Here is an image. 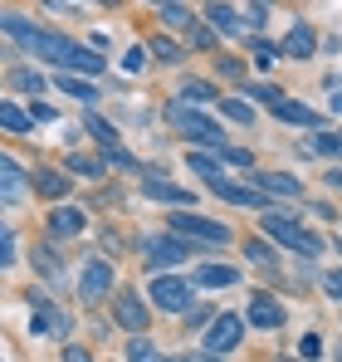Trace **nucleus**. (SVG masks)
Returning a JSON list of instances; mask_svg holds the SVG:
<instances>
[{
	"label": "nucleus",
	"instance_id": "f257e3e1",
	"mask_svg": "<svg viewBox=\"0 0 342 362\" xmlns=\"http://www.w3.org/2000/svg\"><path fill=\"white\" fill-rule=\"evenodd\" d=\"M0 30L20 45V49H30V54H40V59H49L59 74H103V54L98 49H88V45H78V40H69V35H54V30H45V25H35V20H25V15H15V10H0Z\"/></svg>",
	"mask_w": 342,
	"mask_h": 362
},
{
	"label": "nucleus",
	"instance_id": "f03ea898",
	"mask_svg": "<svg viewBox=\"0 0 342 362\" xmlns=\"http://www.w3.org/2000/svg\"><path fill=\"white\" fill-rule=\"evenodd\" d=\"M167 122H171V127H181L191 142H211L216 152H225V127H216V122L206 118V113H196L191 103L171 98V103H167Z\"/></svg>",
	"mask_w": 342,
	"mask_h": 362
},
{
	"label": "nucleus",
	"instance_id": "7ed1b4c3",
	"mask_svg": "<svg viewBox=\"0 0 342 362\" xmlns=\"http://www.w3.org/2000/svg\"><path fill=\"white\" fill-rule=\"evenodd\" d=\"M264 230H269L279 245H288L293 255H303V259H313V255L323 250V240H318V235H308V230H303L298 221H288V216H264Z\"/></svg>",
	"mask_w": 342,
	"mask_h": 362
},
{
	"label": "nucleus",
	"instance_id": "20e7f679",
	"mask_svg": "<svg viewBox=\"0 0 342 362\" xmlns=\"http://www.w3.org/2000/svg\"><path fill=\"white\" fill-rule=\"evenodd\" d=\"M171 235H181V240H206L211 250L216 245H230V226H220V221H206V216H171Z\"/></svg>",
	"mask_w": 342,
	"mask_h": 362
},
{
	"label": "nucleus",
	"instance_id": "39448f33",
	"mask_svg": "<svg viewBox=\"0 0 342 362\" xmlns=\"http://www.w3.org/2000/svg\"><path fill=\"white\" fill-rule=\"evenodd\" d=\"M108 294H113V264L108 259H88L83 274H78V299L88 303V308H98Z\"/></svg>",
	"mask_w": 342,
	"mask_h": 362
},
{
	"label": "nucleus",
	"instance_id": "423d86ee",
	"mask_svg": "<svg viewBox=\"0 0 342 362\" xmlns=\"http://www.w3.org/2000/svg\"><path fill=\"white\" fill-rule=\"evenodd\" d=\"M240 338H244V318H240V313H216V318L206 323V353H211V358L230 353Z\"/></svg>",
	"mask_w": 342,
	"mask_h": 362
},
{
	"label": "nucleus",
	"instance_id": "0eeeda50",
	"mask_svg": "<svg viewBox=\"0 0 342 362\" xmlns=\"http://www.w3.org/2000/svg\"><path fill=\"white\" fill-rule=\"evenodd\" d=\"M147 294L157 308H167V313H186L191 308V284L181 279V274H157L152 284H147Z\"/></svg>",
	"mask_w": 342,
	"mask_h": 362
},
{
	"label": "nucleus",
	"instance_id": "6e6552de",
	"mask_svg": "<svg viewBox=\"0 0 342 362\" xmlns=\"http://www.w3.org/2000/svg\"><path fill=\"white\" fill-rule=\"evenodd\" d=\"M25 196H30V172L0 152V206H20Z\"/></svg>",
	"mask_w": 342,
	"mask_h": 362
},
{
	"label": "nucleus",
	"instance_id": "1a4fd4ad",
	"mask_svg": "<svg viewBox=\"0 0 342 362\" xmlns=\"http://www.w3.org/2000/svg\"><path fill=\"white\" fill-rule=\"evenodd\" d=\"M142 255H147V264H157V269H176L186 255H191V245L181 240V235H152V240H142Z\"/></svg>",
	"mask_w": 342,
	"mask_h": 362
},
{
	"label": "nucleus",
	"instance_id": "9d476101",
	"mask_svg": "<svg viewBox=\"0 0 342 362\" xmlns=\"http://www.w3.org/2000/svg\"><path fill=\"white\" fill-rule=\"evenodd\" d=\"M113 313H117V323H122V328H127L132 338H137V333H147V323H152V313H147V303L137 299L132 289H122V294L113 299Z\"/></svg>",
	"mask_w": 342,
	"mask_h": 362
},
{
	"label": "nucleus",
	"instance_id": "9b49d317",
	"mask_svg": "<svg viewBox=\"0 0 342 362\" xmlns=\"http://www.w3.org/2000/svg\"><path fill=\"white\" fill-rule=\"evenodd\" d=\"M216 196H225V201H235V206H249V211H264L269 201H264V191H254V186H235V181H225V177H211L206 181Z\"/></svg>",
	"mask_w": 342,
	"mask_h": 362
},
{
	"label": "nucleus",
	"instance_id": "f8f14e48",
	"mask_svg": "<svg viewBox=\"0 0 342 362\" xmlns=\"http://www.w3.org/2000/svg\"><path fill=\"white\" fill-rule=\"evenodd\" d=\"M254 191H264V196H284V201H293L303 186H298V177H288V172H269V167H254Z\"/></svg>",
	"mask_w": 342,
	"mask_h": 362
},
{
	"label": "nucleus",
	"instance_id": "ddd939ff",
	"mask_svg": "<svg viewBox=\"0 0 342 362\" xmlns=\"http://www.w3.org/2000/svg\"><path fill=\"white\" fill-rule=\"evenodd\" d=\"M244 318L254 323V328H279L284 323V308H279V299H269V294H249V308H244Z\"/></svg>",
	"mask_w": 342,
	"mask_h": 362
},
{
	"label": "nucleus",
	"instance_id": "4468645a",
	"mask_svg": "<svg viewBox=\"0 0 342 362\" xmlns=\"http://www.w3.org/2000/svg\"><path fill=\"white\" fill-rule=\"evenodd\" d=\"M83 226H88V216H83L78 206H54V211H49V235H54V240H69V235H78Z\"/></svg>",
	"mask_w": 342,
	"mask_h": 362
},
{
	"label": "nucleus",
	"instance_id": "2eb2a0df",
	"mask_svg": "<svg viewBox=\"0 0 342 362\" xmlns=\"http://www.w3.org/2000/svg\"><path fill=\"white\" fill-rule=\"evenodd\" d=\"M196 284H201V289H230V284H240V269H235V264H211V259H206V264L196 269Z\"/></svg>",
	"mask_w": 342,
	"mask_h": 362
},
{
	"label": "nucleus",
	"instance_id": "dca6fc26",
	"mask_svg": "<svg viewBox=\"0 0 342 362\" xmlns=\"http://www.w3.org/2000/svg\"><path fill=\"white\" fill-rule=\"evenodd\" d=\"M35 333L69 338V313H64V308H49V303H35Z\"/></svg>",
	"mask_w": 342,
	"mask_h": 362
},
{
	"label": "nucleus",
	"instance_id": "f3484780",
	"mask_svg": "<svg viewBox=\"0 0 342 362\" xmlns=\"http://www.w3.org/2000/svg\"><path fill=\"white\" fill-rule=\"evenodd\" d=\"M274 118L279 122H293V127H318V113H313V108H308V103H293V98H279V103H274Z\"/></svg>",
	"mask_w": 342,
	"mask_h": 362
},
{
	"label": "nucleus",
	"instance_id": "a211bd4d",
	"mask_svg": "<svg viewBox=\"0 0 342 362\" xmlns=\"http://www.w3.org/2000/svg\"><path fill=\"white\" fill-rule=\"evenodd\" d=\"M152 201H176V206H191L196 196L186 191V186H176V181H162V177H147V186H142Z\"/></svg>",
	"mask_w": 342,
	"mask_h": 362
},
{
	"label": "nucleus",
	"instance_id": "6ab92c4d",
	"mask_svg": "<svg viewBox=\"0 0 342 362\" xmlns=\"http://www.w3.org/2000/svg\"><path fill=\"white\" fill-rule=\"evenodd\" d=\"M313 45H318V35H313L308 25H293V30L284 35V49H279V54H293V59H308V54H313Z\"/></svg>",
	"mask_w": 342,
	"mask_h": 362
},
{
	"label": "nucleus",
	"instance_id": "aec40b11",
	"mask_svg": "<svg viewBox=\"0 0 342 362\" xmlns=\"http://www.w3.org/2000/svg\"><path fill=\"white\" fill-rule=\"evenodd\" d=\"M0 132H35V118H30V108H15V103H0Z\"/></svg>",
	"mask_w": 342,
	"mask_h": 362
},
{
	"label": "nucleus",
	"instance_id": "412c9836",
	"mask_svg": "<svg viewBox=\"0 0 342 362\" xmlns=\"http://www.w3.org/2000/svg\"><path fill=\"white\" fill-rule=\"evenodd\" d=\"M54 88H64V93H73V98H83V103H93V98H98L93 78H83V74H54Z\"/></svg>",
	"mask_w": 342,
	"mask_h": 362
},
{
	"label": "nucleus",
	"instance_id": "4be33fe9",
	"mask_svg": "<svg viewBox=\"0 0 342 362\" xmlns=\"http://www.w3.org/2000/svg\"><path fill=\"white\" fill-rule=\"evenodd\" d=\"M35 191H40V196H49V201H59V196L69 191V177L54 172V167H40V172H35Z\"/></svg>",
	"mask_w": 342,
	"mask_h": 362
},
{
	"label": "nucleus",
	"instance_id": "5701e85b",
	"mask_svg": "<svg viewBox=\"0 0 342 362\" xmlns=\"http://www.w3.org/2000/svg\"><path fill=\"white\" fill-rule=\"evenodd\" d=\"M83 132H88V137H98V142H103V152L117 147V127L108 118H98V113H88V118H83Z\"/></svg>",
	"mask_w": 342,
	"mask_h": 362
},
{
	"label": "nucleus",
	"instance_id": "b1692460",
	"mask_svg": "<svg viewBox=\"0 0 342 362\" xmlns=\"http://www.w3.org/2000/svg\"><path fill=\"white\" fill-rule=\"evenodd\" d=\"M35 269L45 274V279H64V264H59V255H49V245H35Z\"/></svg>",
	"mask_w": 342,
	"mask_h": 362
},
{
	"label": "nucleus",
	"instance_id": "393cba45",
	"mask_svg": "<svg viewBox=\"0 0 342 362\" xmlns=\"http://www.w3.org/2000/svg\"><path fill=\"white\" fill-rule=\"evenodd\" d=\"M162 25H167V30H191V10H186L181 0H167V5H162Z\"/></svg>",
	"mask_w": 342,
	"mask_h": 362
},
{
	"label": "nucleus",
	"instance_id": "a878e982",
	"mask_svg": "<svg viewBox=\"0 0 342 362\" xmlns=\"http://www.w3.org/2000/svg\"><path fill=\"white\" fill-rule=\"evenodd\" d=\"M64 167H69L73 177H93V181L103 177V157H78V152H73V157H69Z\"/></svg>",
	"mask_w": 342,
	"mask_h": 362
},
{
	"label": "nucleus",
	"instance_id": "bb28decb",
	"mask_svg": "<svg viewBox=\"0 0 342 362\" xmlns=\"http://www.w3.org/2000/svg\"><path fill=\"white\" fill-rule=\"evenodd\" d=\"M220 113H225L230 122H240V127H254V108H249L244 98H225V103H220Z\"/></svg>",
	"mask_w": 342,
	"mask_h": 362
},
{
	"label": "nucleus",
	"instance_id": "cd10ccee",
	"mask_svg": "<svg viewBox=\"0 0 342 362\" xmlns=\"http://www.w3.org/2000/svg\"><path fill=\"white\" fill-rule=\"evenodd\" d=\"M10 88H20V93H45V78H40L35 69H15V74H10Z\"/></svg>",
	"mask_w": 342,
	"mask_h": 362
},
{
	"label": "nucleus",
	"instance_id": "c85d7f7f",
	"mask_svg": "<svg viewBox=\"0 0 342 362\" xmlns=\"http://www.w3.org/2000/svg\"><path fill=\"white\" fill-rule=\"evenodd\" d=\"M216 98V88L206 83V78H191V83H181V103H211Z\"/></svg>",
	"mask_w": 342,
	"mask_h": 362
},
{
	"label": "nucleus",
	"instance_id": "c756f323",
	"mask_svg": "<svg viewBox=\"0 0 342 362\" xmlns=\"http://www.w3.org/2000/svg\"><path fill=\"white\" fill-rule=\"evenodd\" d=\"M191 167H196V177H220V152H191Z\"/></svg>",
	"mask_w": 342,
	"mask_h": 362
},
{
	"label": "nucleus",
	"instance_id": "7c9ffc66",
	"mask_svg": "<svg viewBox=\"0 0 342 362\" xmlns=\"http://www.w3.org/2000/svg\"><path fill=\"white\" fill-rule=\"evenodd\" d=\"M127 362H167V358H162V353H157V348H152L142 333H137V338L127 343Z\"/></svg>",
	"mask_w": 342,
	"mask_h": 362
},
{
	"label": "nucleus",
	"instance_id": "2f4dec72",
	"mask_svg": "<svg viewBox=\"0 0 342 362\" xmlns=\"http://www.w3.org/2000/svg\"><path fill=\"white\" fill-rule=\"evenodd\" d=\"M147 49H152V54H157V59H162V64H176V59H181V54H186V49H181V45H176L171 35H157V40L147 45Z\"/></svg>",
	"mask_w": 342,
	"mask_h": 362
},
{
	"label": "nucleus",
	"instance_id": "473e14b6",
	"mask_svg": "<svg viewBox=\"0 0 342 362\" xmlns=\"http://www.w3.org/2000/svg\"><path fill=\"white\" fill-rule=\"evenodd\" d=\"M206 15H211V20H216V25H220V30H230V35H235V30H244V20H240V15H235V10H230V5H220V0H216V5H211V10H206Z\"/></svg>",
	"mask_w": 342,
	"mask_h": 362
},
{
	"label": "nucleus",
	"instance_id": "72a5a7b5",
	"mask_svg": "<svg viewBox=\"0 0 342 362\" xmlns=\"http://www.w3.org/2000/svg\"><path fill=\"white\" fill-rule=\"evenodd\" d=\"M103 162H113L117 172H142V162H137L132 152H122V147H108V152H103Z\"/></svg>",
	"mask_w": 342,
	"mask_h": 362
},
{
	"label": "nucleus",
	"instance_id": "f704fd0d",
	"mask_svg": "<svg viewBox=\"0 0 342 362\" xmlns=\"http://www.w3.org/2000/svg\"><path fill=\"white\" fill-rule=\"evenodd\" d=\"M313 152L338 157V152H342V132H313Z\"/></svg>",
	"mask_w": 342,
	"mask_h": 362
},
{
	"label": "nucleus",
	"instance_id": "c9c22d12",
	"mask_svg": "<svg viewBox=\"0 0 342 362\" xmlns=\"http://www.w3.org/2000/svg\"><path fill=\"white\" fill-rule=\"evenodd\" d=\"M15 264V230L0 221V269H10Z\"/></svg>",
	"mask_w": 342,
	"mask_h": 362
},
{
	"label": "nucleus",
	"instance_id": "e433bc0d",
	"mask_svg": "<svg viewBox=\"0 0 342 362\" xmlns=\"http://www.w3.org/2000/svg\"><path fill=\"white\" fill-rule=\"evenodd\" d=\"M244 255H249L254 264H274V250H269L264 240H249V245H244Z\"/></svg>",
	"mask_w": 342,
	"mask_h": 362
},
{
	"label": "nucleus",
	"instance_id": "4c0bfd02",
	"mask_svg": "<svg viewBox=\"0 0 342 362\" xmlns=\"http://www.w3.org/2000/svg\"><path fill=\"white\" fill-rule=\"evenodd\" d=\"M220 157H225V162H235V167H244V172L254 167V157H249V152H240V147H225Z\"/></svg>",
	"mask_w": 342,
	"mask_h": 362
},
{
	"label": "nucleus",
	"instance_id": "58836bf2",
	"mask_svg": "<svg viewBox=\"0 0 342 362\" xmlns=\"http://www.w3.org/2000/svg\"><path fill=\"white\" fill-rule=\"evenodd\" d=\"M142 64H147V54H142V49H137V45H132V49H127V54H122V69H127V74H137V69H142Z\"/></svg>",
	"mask_w": 342,
	"mask_h": 362
},
{
	"label": "nucleus",
	"instance_id": "ea45409f",
	"mask_svg": "<svg viewBox=\"0 0 342 362\" xmlns=\"http://www.w3.org/2000/svg\"><path fill=\"white\" fill-rule=\"evenodd\" d=\"M249 93L264 98V103H279V88H274V83H249Z\"/></svg>",
	"mask_w": 342,
	"mask_h": 362
},
{
	"label": "nucleus",
	"instance_id": "a19ab883",
	"mask_svg": "<svg viewBox=\"0 0 342 362\" xmlns=\"http://www.w3.org/2000/svg\"><path fill=\"white\" fill-rule=\"evenodd\" d=\"M323 289H328V299H342V269H333V274L323 279Z\"/></svg>",
	"mask_w": 342,
	"mask_h": 362
},
{
	"label": "nucleus",
	"instance_id": "79ce46f5",
	"mask_svg": "<svg viewBox=\"0 0 342 362\" xmlns=\"http://www.w3.org/2000/svg\"><path fill=\"white\" fill-rule=\"evenodd\" d=\"M298 353H303V358H318V353H323V338H313V333H308V338L298 343Z\"/></svg>",
	"mask_w": 342,
	"mask_h": 362
},
{
	"label": "nucleus",
	"instance_id": "37998d69",
	"mask_svg": "<svg viewBox=\"0 0 342 362\" xmlns=\"http://www.w3.org/2000/svg\"><path fill=\"white\" fill-rule=\"evenodd\" d=\"M191 40H196V49H216V35L211 30H191Z\"/></svg>",
	"mask_w": 342,
	"mask_h": 362
},
{
	"label": "nucleus",
	"instance_id": "c03bdc74",
	"mask_svg": "<svg viewBox=\"0 0 342 362\" xmlns=\"http://www.w3.org/2000/svg\"><path fill=\"white\" fill-rule=\"evenodd\" d=\"M186 318H191V328H206L211 323V308H186Z\"/></svg>",
	"mask_w": 342,
	"mask_h": 362
},
{
	"label": "nucleus",
	"instance_id": "a18cd8bd",
	"mask_svg": "<svg viewBox=\"0 0 342 362\" xmlns=\"http://www.w3.org/2000/svg\"><path fill=\"white\" fill-rule=\"evenodd\" d=\"M30 118H35V122H49V118H54V108H49V103H35V108H30Z\"/></svg>",
	"mask_w": 342,
	"mask_h": 362
},
{
	"label": "nucleus",
	"instance_id": "49530a36",
	"mask_svg": "<svg viewBox=\"0 0 342 362\" xmlns=\"http://www.w3.org/2000/svg\"><path fill=\"white\" fill-rule=\"evenodd\" d=\"M64 362H93V358H88L83 348H69V353H64Z\"/></svg>",
	"mask_w": 342,
	"mask_h": 362
},
{
	"label": "nucleus",
	"instance_id": "de8ad7c7",
	"mask_svg": "<svg viewBox=\"0 0 342 362\" xmlns=\"http://www.w3.org/2000/svg\"><path fill=\"white\" fill-rule=\"evenodd\" d=\"M333 108H342V88H338V93H333Z\"/></svg>",
	"mask_w": 342,
	"mask_h": 362
},
{
	"label": "nucleus",
	"instance_id": "09e8293b",
	"mask_svg": "<svg viewBox=\"0 0 342 362\" xmlns=\"http://www.w3.org/2000/svg\"><path fill=\"white\" fill-rule=\"evenodd\" d=\"M45 5H54V10H64V0H45Z\"/></svg>",
	"mask_w": 342,
	"mask_h": 362
},
{
	"label": "nucleus",
	"instance_id": "8fccbe9b",
	"mask_svg": "<svg viewBox=\"0 0 342 362\" xmlns=\"http://www.w3.org/2000/svg\"><path fill=\"white\" fill-rule=\"evenodd\" d=\"M98 5H122V0H98Z\"/></svg>",
	"mask_w": 342,
	"mask_h": 362
},
{
	"label": "nucleus",
	"instance_id": "3c124183",
	"mask_svg": "<svg viewBox=\"0 0 342 362\" xmlns=\"http://www.w3.org/2000/svg\"><path fill=\"white\" fill-rule=\"evenodd\" d=\"M254 5H269V0H254Z\"/></svg>",
	"mask_w": 342,
	"mask_h": 362
},
{
	"label": "nucleus",
	"instance_id": "603ef678",
	"mask_svg": "<svg viewBox=\"0 0 342 362\" xmlns=\"http://www.w3.org/2000/svg\"><path fill=\"white\" fill-rule=\"evenodd\" d=\"M206 362H216V358H211V353H206Z\"/></svg>",
	"mask_w": 342,
	"mask_h": 362
},
{
	"label": "nucleus",
	"instance_id": "864d4df0",
	"mask_svg": "<svg viewBox=\"0 0 342 362\" xmlns=\"http://www.w3.org/2000/svg\"><path fill=\"white\" fill-rule=\"evenodd\" d=\"M157 5H167V0H157Z\"/></svg>",
	"mask_w": 342,
	"mask_h": 362
},
{
	"label": "nucleus",
	"instance_id": "5fc2aeb1",
	"mask_svg": "<svg viewBox=\"0 0 342 362\" xmlns=\"http://www.w3.org/2000/svg\"><path fill=\"white\" fill-rule=\"evenodd\" d=\"M338 362H342V353H338Z\"/></svg>",
	"mask_w": 342,
	"mask_h": 362
},
{
	"label": "nucleus",
	"instance_id": "6e6d98bb",
	"mask_svg": "<svg viewBox=\"0 0 342 362\" xmlns=\"http://www.w3.org/2000/svg\"><path fill=\"white\" fill-rule=\"evenodd\" d=\"M284 362H288V358H284Z\"/></svg>",
	"mask_w": 342,
	"mask_h": 362
}]
</instances>
